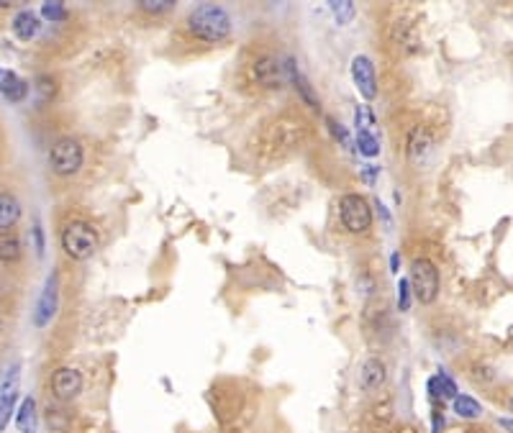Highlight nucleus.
<instances>
[{"mask_svg": "<svg viewBox=\"0 0 513 433\" xmlns=\"http://www.w3.org/2000/svg\"><path fill=\"white\" fill-rule=\"evenodd\" d=\"M185 26L200 42L221 44L231 36V15L226 8L216 6V3H203V6H195L190 11Z\"/></svg>", "mask_w": 513, "mask_h": 433, "instance_id": "1", "label": "nucleus"}, {"mask_svg": "<svg viewBox=\"0 0 513 433\" xmlns=\"http://www.w3.org/2000/svg\"><path fill=\"white\" fill-rule=\"evenodd\" d=\"M62 249L75 262H87L98 249V231L85 220H72L62 231Z\"/></svg>", "mask_w": 513, "mask_h": 433, "instance_id": "2", "label": "nucleus"}, {"mask_svg": "<svg viewBox=\"0 0 513 433\" xmlns=\"http://www.w3.org/2000/svg\"><path fill=\"white\" fill-rule=\"evenodd\" d=\"M411 290H414L416 300L423 303V306H431L436 298H439V270L436 264L426 256H418L411 262Z\"/></svg>", "mask_w": 513, "mask_h": 433, "instance_id": "3", "label": "nucleus"}, {"mask_svg": "<svg viewBox=\"0 0 513 433\" xmlns=\"http://www.w3.org/2000/svg\"><path fill=\"white\" fill-rule=\"evenodd\" d=\"M83 162H85V149L78 139L64 136V139L54 142V146L49 151V167L54 175H59V177H72V175H78L83 170Z\"/></svg>", "mask_w": 513, "mask_h": 433, "instance_id": "4", "label": "nucleus"}, {"mask_svg": "<svg viewBox=\"0 0 513 433\" xmlns=\"http://www.w3.org/2000/svg\"><path fill=\"white\" fill-rule=\"evenodd\" d=\"M339 218H342V226L349 234H367L373 228V208H370V203L362 195L349 192V195L339 200Z\"/></svg>", "mask_w": 513, "mask_h": 433, "instance_id": "5", "label": "nucleus"}, {"mask_svg": "<svg viewBox=\"0 0 513 433\" xmlns=\"http://www.w3.org/2000/svg\"><path fill=\"white\" fill-rule=\"evenodd\" d=\"M252 77H254V82L260 87H265V90H280V87L288 82V70H285V64H282L277 57H272V54H262V57H257L252 64Z\"/></svg>", "mask_w": 513, "mask_h": 433, "instance_id": "6", "label": "nucleus"}, {"mask_svg": "<svg viewBox=\"0 0 513 433\" xmlns=\"http://www.w3.org/2000/svg\"><path fill=\"white\" fill-rule=\"evenodd\" d=\"M434 146H436V139L429 128L426 126L411 128V134H408V139H406L408 162L416 164V167H423V164L431 159V154H434Z\"/></svg>", "mask_w": 513, "mask_h": 433, "instance_id": "7", "label": "nucleus"}, {"mask_svg": "<svg viewBox=\"0 0 513 433\" xmlns=\"http://www.w3.org/2000/svg\"><path fill=\"white\" fill-rule=\"evenodd\" d=\"M351 82L357 87V93L365 100H375L378 95V75H375V64L365 54H357L351 59Z\"/></svg>", "mask_w": 513, "mask_h": 433, "instance_id": "8", "label": "nucleus"}, {"mask_svg": "<svg viewBox=\"0 0 513 433\" xmlns=\"http://www.w3.org/2000/svg\"><path fill=\"white\" fill-rule=\"evenodd\" d=\"M387 382V367L380 356H367L362 367H359V387L373 395V392L382 390V384Z\"/></svg>", "mask_w": 513, "mask_h": 433, "instance_id": "9", "label": "nucleus"}, {"mask_svg": "<svg viewBox=\"0 0 513 433\" xmlns=\"http://www.w3.org/2000/svg\"><path fill=\"white\" fill-rule=\"evenodd\" d=\"M80 390H83V375L72 367H62L52 375V392H54L59 400H72L78 398Z\"/></svg>", "mask_w": 513, "mask_h": 433, "instance_id": "10", "label": "nucleus"}, {"mask_svg": "<svg viewBox=\"0 0 513 433\" xmlns=\"http://www.w3.org/2000/svg\"><path fill=\"white\" fill-rule=\"evenodd\" d=\"M56 313V275H52L44 284V292H42V300H39V306H36V315H34V323L36 328H44L54 318Z\"/></svg>", "mask_w": 513, "mask_h": 433, "instance_id": "11", "label": "nucleus"}, {"mask_svg": "<svg viewBox=\"0 0 513 433\" xmlns=\"http://www.w3.org/2000/svg\"><path fill=\"white\" fill-rule=\"evenodd\" d=\"M285 70H288V80L296 85V90H298V95H301L306 103H308L310 108H318L321 103H318V98H316V93H313V87H310V82L306 80V75H303L301 70H298V64H296V59H288L285 62Z\"/></svg>", "mask_w": 513, "mask_h": 433, "instance_id": "12", "label": "nucleus"}, {"mask_svg": "<svg viewBox=\"0 0 513 433\" xmlns=\"http://www.w3.org/2000/svg\"><path fill=\"white\" fill-rule=\"evenodd\" d=\"M0 93L6 95L11 103H18V100L26 98L28 85L18 77V75H16V72L0 70Z\"/></svg>", "mask_w": 513, "mask_h": 433, "instance_id": "13", "label": "nucleus"}, {"mask_svg": "<svg viewBox=\"0 0 513 433\" xmlns=\"http://www.w3.org/2000/svg\"><path fill=\"white\" fill-rule=\"evenodd\" d=\"M21 218V203L11 192H0V234L13 228Z\"/></svg>", "mask_w": 513, "mask_h": 433, "instance_id": "14", "label": "nucleus"}, {"mask_svg": "<svg viewBox=\"0 0 513 433\" xmlns=\"http://www.w3.org/2000/svg\"><path fill=\"white\" fill-rule=\"evenodd\" d=\"M42 29V23H39V15L34 11H21V13L13 18V34L23 42H31L36 34Z\"/></svg>", "mask_w": 513, "mask_h": 433, "instance_id": "15", "label": "nucleus"}, {"mask_svg": "<svg viewBox=\"0 0 513 433\" xmlns=\"http://www.w3.org/2000/svg\"><path fill=\"white\" fill-rule=\"evenodd\" d=\"M429 392L431 400H454L457 398V384L452 382L444 372H439V375L429 379Z\"/></svg>", "mask_w": 513, "mask_h": 433, "instance_id": "16", "label": "nucleus"}, {"mask_svg": "<svg viewBox=\"0 0 513 433\" xmlns=\"http://www.w3.org/2000/svg\"><path fill=\"white\" fill-rule=\"evenodd\" d=\"M16 426L21 433H34L36 431V403L34 398H26L18 408V415H16Z\"/></svg>", "mask_w": 513, "mask_h": 433, "instance_id": "17", "label": "nucleus"}, {"mask_svg": "<svg viewBox=\"0 0 513 433\" xmlns=\"http://www.w3.org/2000/svg\"><path fill=\"white\" fill-rule=\"evenodd\" d=\"M452 405H454V413H457L459 418H467V420L480 418V413H483L480 403L475 398H470V395H457V398L452 400Z\"/></svg>", "mask_w": 513, "mask_h": 433, "instance_id": "18", "label": "nucleus"}, {"mask_svg": "<svg viewBox=\"0 0 513 433\" xmlns=\"http://www.w3.org/2000/svg\"><path fill=\"white\" fill-rule=\"evenodd\" d=\"M21 256V241L18 236L11 234V231H3L0 234V259L3 262H16Z\"/></svg>", "mask_w": 513, "mask_h": 433, "instance_id": "19", "label": "nucleus"}, {"mask_svg": "<svg viewBox=\"0 0 513 433\" xmlns=\"http://www.w3.org/2000/svg\"><path fill=\"white\" fill-rule=\"evenodd\" d=\"M357 146L359 154L367 156V159L380 154V142L373 136V131H367V128H357Z\"/></svg>", "mask_w": 513, "mask_h": 433, "instance_id": "20", "label": "nucleus"}, {"mask_svg": "<svg viewBox=\"0 0 513 433\" xmlns=\"http://www.w3.org/2000/svg\"><path fill=\"white\" fill-rule=\"evenodd\" d=\"M13 403H16V390L11 387V384H6V387H3V398H0V431L11 423Z\"/></svg>", "mask_w": 513, "mask_h": 433, "instance_id": "21", "label": "nucleus"}, {"mask_svg": "<svg viewBox=\"0 0 513 433\" xmlns=\"http://www.w3.org/2000/svg\"><path fill=\"white\" fill-rule=\"evenodd\" d=\"M331 13H334V18H337L339 26H346V23L354 18V3H349V0L331 3Z\"/></svg>", "mask_w": 513, "mask_h": 433, "instance_id": "22", "label": "nucleus"}, {"mask_svg": "<svg viewBox=\"0 0 513 433\" xmlns=\"http://www.w3.org/2000/svg\"><path fill=\"white\" fill-rule=\"evenodd\" d=\"M42 15L47 18V21L56 23V21H64V18H67V11H64L62 3H44Z\"/></svg>", "mask_w": 513, "mask_h": 433, "instance_id": "23", "label": "nucleus"}, {"mask_svg": "<svg viewBox=\"0 0 513 433\" xmlns=\"http://www.w3.org/2000/svg\"><path fill=\"white\" fill-rule=\"evenodd\" d=\"M326 123H329V131L334 134V139H337V142H342V146L351 149V142H349V134H346V128L342 126V123L334 121V118H326Z\"/></svg>", "mask_w": 513, "mask_h": 433, "instance_id": "24", "label": "nucleus"}, {"mask_svg": "<svg viewBox=\"0 0 513 433\" xmlns=\"http://www.w3.org/2000/svg\"><path fill=\"white\" fill-rule=\"evenodd\" d=\"M411 308V282L401 280L398 282V310H408Z\"/></svg>", "mask_w": 513, "mask_h": 433, "instance_id": "25", "label": "nucleus"}, {"mask_svg": "<svg viewBox=\"0 0 513 433\" xmlns=\"http://www.w3.org/2000/svg\"><path fill=\"white\" fill-rule=\"evenodd\" d=\"M34 87L39 90V93H42V100H49L52 95H54V90H56V87H54V80H52V77H39V80H36Z\"/></svg>", "mask_w": 513, "mask_h": 433, "instance_id": "26", "label": "nucleus"}, {"mask_svg": "<svg viewBox=\"0 0 513 433\" xmlns=\"http://www.w3.org/2000/svg\"><path fill=\"white\" fill-rule=\"evenodd\" d=\"M172 8V3H152V0H141V11H149V13H159V11H167Z\"/></svg>", "mask_w": 513, "mask_h": 433, "instance_id": "27", "label": "nucleus"}, {"mask_svg": "<svg viewBox=\"0 0 513 433\" xmlns=\"http://www.w3.org/2000/svg\"><path fill=\"white\" fill-rule=\"evenodd\" d=\"M34 246H36V254L42 256L44 254V231H42L39 223L34 226Z\"/></svg>", "mask_w": 513, "mask_h": 433, "instance_id": "28", "label": "nucleus"}, {"mask_svg": "<svg viewBox=\"0 0 513 433\" xmlns=\"http://www.w3.org/2000/svg\"><path fill=\"white\" fill-rule=\"evenodd\" d=\"M375 208H378L380 218H382V226H385V228H390V226H393V220H390V213H387V208L382 206V203H380V198L375 200Z\"/></svg>", "mask_w": 513, "mask_h": 433, "instance_id": "29", "label": "nucleus"}, {"mask_svg": "<svg viewBox=\"0 0 513 433\" xmlns=\"http://www.w3.org/2000/svg\"><path fill=\"white\" fill-rule=\"evenodd\" d=\"M444 426V418L439 415V413H434V433H439V428Z\"/></svg>", "mask_w": 513, "mask_h": 433, "instance_id": "30", "label": "nucleus"}, {"mask_svg": "<svg viewBox=\"0 0 513 433\" xmlns=\"http://www.w3.org/2000/svg\"><path fill=\"white\" fill-rule=\"evenodd\" d=\"M398 262H401V256H398V254L390 256V270H393V272H398Z\"/></svg>", "mask_w": 513, "mask_h": 433, "instance_id": "31", "label": "nucleus"}, {"mask_svg": "<svg viewBox=\"0 0 513 433\" xmlns=\"http://www.w3.org/2000/svg\"><path fill=\"white\" fill-rule=\"evenodd\" d=\"M498 423H500V428H506L508 433H513V420H503V418H500Z\"/></svg>", "mask_w": 513, "mask_h": 433, "instance_id": "32", "label": "nucleus"}, {"mask_svg": "<svg viewBox=\"0 0 513 433\" xmlns=\"http://www.w3.org/2000/svg\"><path fill=\"white\" fill-rule=\"evenodd\" d=\"M508 410H511V413H513V398H511V400H508Z\"/></svg>", "mask_w": 513, "mask_h": 433, "instance_id": "33", "label": "nucleus"}]
</instances>
